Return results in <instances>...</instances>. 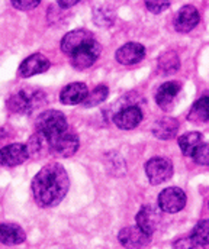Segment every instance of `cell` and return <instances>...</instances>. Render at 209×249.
Here are the masks:
<instances>
[{
  "label": "cell",
  "instance_id": "28",
  "mask_svg": "<svg viewBox=\"0 0 209 249\" xmlns=\"http://www.w3.org/2000/svg\"><path fill=\"white\" fill-rule=\"evenodd\" d=\"M145 6L151 13H161L170 6V1H154V0H151V1H145Z\"/></svg>",
  "mask_w": 209,
  "mask_h": 249
},
{
  "label": "cell",
  "instance_id": "27",
  "mask_svg": "<svg viewBox=\"0 0 209 249\" xmlns=\"http://www.w3.org/2000/svg\"><path fill=\"white\" fill-rule=\"evenodd\" d=\"M192 158L196 164L199 165H208L209 164V145L202 142L196 149L195 152L192 154Z\"/></svg>",
  "mask_w": 209,
  "mask_h": 249
},
{
  "label": "cell",
  "instance_id": "17",
  "mask_svg": "<svg viewBox=\"0 0 209 249\" xmlns=\"http://www.w3.org/2000/svg\"><path fill=\"white\" fill-rule=\"evenodd\" d=\"M89 90L84 83H71L66 86L60 93V100L66 106H74L84 102Z\"/></svg>",
  "mask_w": 209,
  "mask_h": 249
},
{
  "label": "cell",
  "instance_id": "3",
  "mask_svg": "<svg viewBox=\"0 0 209 249\" xmlns=\"http://www.w3.org/2000/svg\"><path fill=\"white\" fill-rule=\"evenodd\" d=\"M67 129H69V124H67L66 116L57 110L42 112L37 118V122H35V132L42 133L47 139H51Z\"/></svg>",
  "mask_w": 209,
  "mask_h": 249
},
{
  "label": "cell",
  "instance_id": "1",
  "mask_svg": "<svg viewBox=\"0 0 209 249\" xmlns=\"http://www.w3.org/2000/svg\"><path fill=\"white\" fill-rule=\"evenodd\" d=\"M69 174L58 162L44 165L32 180L34 200L39 207L58 206L69 193Z\"/></svg>",
  "mask_w": 209,
  "mask_h": 249
},
{
  "label": "cell",
  "instance_id": "24",
  "mask_svg": "<svg viewBox=\"0 0 209 249\" xmlns=\"http://www.w3.org/2000/svg\"><path fill=\"white\" fill-rule=\"evenodd\" d=\"M190 241L199 247H208L209 244V222L208 220H201L192 231Z\"/></svg>",
  "mask_w": 209,
  "mask_h": 249
},
{
  "label": "cell",
  "instance_id": "29",
  "mask_svg": "<svg viewBox=\"0 0 209 249\" xmlns=\"http://www.w3.org/2000/svg\"><path fill=\"white\" fill-rule=\"evenodd\" d=\"M39 4V0H13L12 1V6L19 9V10H29V9H34Z\"/></svg>",
  "mask_w": 209,
  "mask_h": 249
},
{
  "label": "cell",
  "instance_id": "10",
  "mask_svg": "<svg viewBox=\"0 0 209 249\" xmlns=\"http://www.w3.org/2000/svg\"><path fill=\"white\" fill-rule=\"evenodd\" d=\"M180 89H182V86L177 81H166V83H163L158 87V90L155 91V102H157L158 107L166 110V112L171 110L174 107V105H176Z\"/></svg>",
  "mask_w": 209,
  "mask_h": 249
},
{
  "label": "cell",
  "instance_id": "22",
  "mask_svg": "<svg viewBox=\"0 0 209 249\" xmlns=\"http://www.w3.org/2000/svg\"><path fill=\"white\" fill-rule=\"evenodd\" d=\"M208 102V96H204L198 102H195V105L192 106V109L188 115V119L193 124H207L209 119Z\"/></svg>",
  "mask_w": 209,
  "mask_h": 249
},
{
  "label": "cell",
  "instance_id": "31",
  "mask_svg": "<svg viewBox=\"0 0 209 249\" xmlns=\"http://www.w3.org/2000/svg\"><path fill=\"white\" fill-rule=\"evenodd\" d=\"M77 3H78L77 0H71V1H63V0H60L58 1V6H61L63 9H67V7H71V6H74Z\"/></svg>",
  "mask_w": 209,
  "mask_h": 249
},
{
  "label": "cell",
  "instance_id": "5",
  "mask_svg": "<svg viewBox=\"0 0 209 249\" xmlns=\"http://www.w3.org/2000/svg\"><path fill=\"white\" fill-rule=\"evenodd\" d=\"M173 164L169 158L164 157H154L145 164V174L150 180L151 184L158 186L167 180L171 178L173 176Z\"/></svg>",
  "mask_w": 209,
  "mask_h": 249
},
{
  "label": "cell",
  "instance_id": "25",
  "mask_svg": "<svg viewBox=\"0 0 209 249\" xmlns=\"http://www.w3.org/2000/svg\"><path fill=\"white\" fill-rule=\"evenodd\" d=\"M179 58L176 53H166L158 58V70L164 74H173L179 70Z\"/></svg>",
  "mask_w": 209,
  "mask_h": 249
},
{
  "label": "cell",
  "instance_id": "6",
  "mask_svg": "<svg viewBox=\"0 0 209 249\" xmlns=\"http://www.w3.org/2000/svg\"><path fill=\"white\" fill-rule=\"evenodd\" d=\"M186 193L179 187H167L158 194V209L166 213H177L186 206Z\"/></svg>",
  "mask_w": 209,
  "mask_h": 249
},
{
  "label": "cell",
  "instance_id": "9",
  "mask_svg": "<svg viewBox=\"0 0 209 249\" xmlns=\"http://www.w3.org/2000/svg\"><path fill=\"white\" fill-rule=\"evenodd\" d=\"M135 220H137V226L139 229L145 235L151 236L155 232V229L158 228L160 222H161V214H160V210L155 206L145 204V206L141 207V210L137 213Z\"/></svg>",
  "mask_w": 209,
  "mask_h": 249
},
{
  "label": "cell",
  "instance_id": "14",
  "mask_svg": "<svg viewBox=\"0 0 209 249\" xmlns=\"http://www.w3.org/2000/svg\"><path fill=\"white\" fill-rule=\"evenodd\" d=\"M95 39L93 34L87 29H74L66 34L61 39V51L67 55H71L77 48L84 45L86 42Z\"/></svg>",
  "mask_w": 209,
  "mask_h": 249
},
{
  "label": "cell",
  "instance_id": "7",
  "mask_svg": "<svg viewBox=\"0 0 209 249\" xmlns=\"http://www.w3.org/2000/svg\"><path fill=\"white\" fill-rule=\"evenodd\" d=\"M100 55V45L96 42V39H92L89 42H86L84 45H81L80 48H77L71 55V64L74 68L77 70H86L90 68L95 62L97 61Z\"/></svg>",
  "mask_w": 209,
  "mask_h": 249
},
{
  "label": "cell",
  "instance_id": "26",
  "mask_svg": "<svg viewBox=\"0 0 209 249\" xmlns=\"http://www.w3.org/2000/svg\"><path fill=\"white\" fill-rule=\"evenodd\" d=\"M93 20L99 26H109L115 20V15L111 9L108 7H96L93 12Z\"/></svg>",
  "mask_w": 209,
  "mask_h": 249
},
{
  "label": "cell",
  "instance_id": "16",
  "mask_svg": "<svg viewBox=\"0 0 209 249\" xmlns=\"http://www.w3.org/2000/svg\"><path fill=\"white\" fill-rule=\"evenodd\" d=\"M144 55H145V48L141 44L128 42L116 51L115 58L122 65H134L138 64L144 58Z\"/></svg>",
  "mask_w": 209,
  "mask_h": 249
},
{
  "label": "cell",
  "instance_id": "15",
  "mask_svg": "<svg viewBox=\"0 0 209 249\" xmlns=\"http://www.w3.org/2000/svg\"><path fill=\"white\" fill-rule=\"evenodd\" d=\"M114 122L122 130L135 129L142 122V112L137 106H125L115 115Z\"/></svg>",
  "mask_w": 209,
  "mask_h": 249
},
{
  "label": "cell",
  "instance_id": "30",
  "mask_svg": "<svg viewBox=\"0 0 209 249\" xmlns=\"http://www.w3.org/2000/svg\"><path fill=\"white\" fill-rule=\"evenodd\" d=\"M173 249H205V247H199V245L193 244L190 241V238H183V239H179L174 244V248Z\"/></svg>",
  "mask_w": 209,
  "mask_h": 249
},
{
  "label": "cell",
  "instance_id": "8",
  "mask_svg": "<svg viewBox=\"0 0 209 249\" xmlns=\"http://www.w3.org/2000/svg\"><path fill=\"white\" fill-rule=\"evenodd\" d=\"M201 20V15L198 9L192 4H186L179 9V12L174 15V29L180 34H188L190 32Z\"/></svg>",
  "mask_w": 209,
  "mask_h": 249
},
{
  "label": "cell",
  "instance_id": "12",
  "mask_svg": "<svg viewBox=\"0 0 209 249\" xmlns=\"http://www.w3.org/2000/svg\"><path fill=\"white\" fill-rule=\"evenodd\" d=\"M151 236L145 235L138 226H127L122 228L118 233V239L121 245L127 249H139L150 244Z\"/></svg>",
  "mask_w": 209,
  "mask_h": 249
},
{
  "label": "cell",
  "instance_id": "4",
  "mask_svg": "<svg viewBox=\"0 0 209 249\" xmlns=\"http://www.w3.org/2000/svg\"><path fill=\"white\" fill-rule=\"evenodd\" d=\"M48 142H50V154L60 157V158L73 157L77 152L78 145H80L77 133L70 130V129L61 132L60 135H57L51 139H48Z\"/></svg>",
  "mask_w": 209,
  "mask_h": 249
},
{
  "label": "cell",
  "instance_id": "20",
  "mask_svg": "<svg viewBox=\"0 0 209 249\" xmlns=\"http://www.w3.org/2000/svg\"><path fill=\"white\" fill-rule=\"evenodd\" d=\"M26 148H28V154L29 157H42L45 154H50V142L48 139L39 133V132H35L31 138H29V142L26 143Z\"/></svg>",
  "mask_w": 209,
  "mask_h": 249
},
{
  "label": "cell",
  "instance_id": "2",
  "mask_svg": "<svg viewBox=\"0 0 209 249\" xmlns=\"http://www.w3.org/2000/svg\"><path fill=\"white\" fill-rule=\"evenodd\" d=\"M45 102H47V94L42 90L25 87V89L15 91L12 96H9L6 105H7V109L13 113L31 115L32 112L42 107Z\"/></svg>",
  "mask_w": 209,
  "mask_h": 249
},
{
  "label": "cell",
  "instance_id": "11",
  "mask_svg": "<svg viewBox=\"0 0 209 249\" xmlns=\"http://www.w3.org/2000/svg\"><path fill=\"white\" fill-rule=\"evenodd\" d=\"M29 158L28 148L23 143H10L0 148V165L16 167L23 164Z\"/></svg>",
  "mask_w": 209,
  "mask_h": 249
},
{
  "label": "cell",
  "instance_id": "19",
  "mask_svg": "<svg viewBox=\"0 0 209 249\" xmlns=\"http://www.w3.org/2000/svg\"><path fill=\"white\" fill-rule=\"evenodd\" d=\"M177 130H179V121L170 116H164L155 121L152 126V135L157 139H163V141L173 139L177 135Z\"/></svg>",
  "mask_w": 209,
  "mask_h": 249
},
{
  "label": "cell",
  "instance_id": "23",
  "mask_svg": "<svg viewBox=\"0 0 209 249\" xmlns=\"http://www.w3.org/2000/svg\"><path fill=\"white\" fill-rule=\"evenodd\" d=\"M108 94H109L108 86L100 84V86L95 87L92 93H87V96H86L84 102L81 103V106L83 107H95V106L100 105L102 102H105L106 97H108Z\"/></svg>",
  "mask_w": 209,
  "mask_h": 249
},
{
  "label": "cell",
  "instance_id": "13",
  "mask_svg": "<svg viewBox=\"0 0 209 249\" xmlns=\"http://www.w3.org/2000/svg\"><path fill=\"white\" fill-rule=\"evenodd\" d=\"M50 67H51L50 60H48L45 55L37 53V54L29 55L28 58H25L23 61L20 62L18 72H19L20 77L28 78V77H32V75L42 74V72L48 71Z\"/></svg>",
  "mask_w": 209,
  "mask_h": 249
},
{
  "label": "cell",
  "instance_id": "21",
  "mask_svg": "<svg viewBox=\"0 0 209 249\" xmlns=\"http://www.w3.org/2000/svg\"><path fill=\"white\" fill-rule=\"evenodd\" d=\"M177 142H179V146H180L182 154L185 157H192V154L195 152V149L204 141H202V133H199V132H188V133L182 135Z\"/></svg>",
  "mask_w": 209,
  "mask_h": 249
},
{
  "label": "cell",
  "instance_id": "18",
  "mask_svg": "<svg viewBox=\"0 0 209 249\" xmlns=\"http://www.w3.org/2000/svg\"><path fill=\"white\" fill-rule=\"evenodd\" d=\"M25 239H26V235L19 225H15V223L0 225V244L13 247V245L23 244Z\"/></svg>",
  "mask_w": 209,
  "mask_h": 249
}]
</instances>
